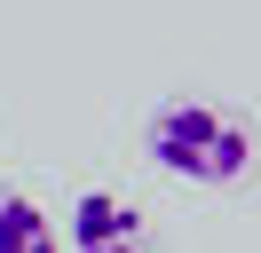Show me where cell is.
Wrapping results in <instances>:
<instances>
[{
	"label": "cell",
	"instance_id": "1",
	"mask_svg": "<svg viewBox=\"0 0 261 253\" xmlns=\"http://www.w3.org/2000/svg\"><path fill=\"white\" fill-rule=\"evenodd\" d=\"M143 158L174 182H198V190H222L253 166V135L245 119H229L222 103H198V95H174V103L150 111L143 127Z\"/></svg>",
	"mask_w": 261,
	"mask_h": 253
},
{
	"label": "cell",
	"instance_id": "2",
	"mask_svg": "<svg viewBox=\"0 0 261 253\" xmlns=\"http://www.w3.org/2000/svg\"><path fill=\"white\" fill-rule=\"evenodd\" d=\"M64 245L71 253H143V214L111 190H80L64 214Z\"/></svg>",
	"mask_w": 261,
	"mask_h": 253
},
{
	"label": "cell",
	"instance_id": "3",
	"mask_svg": "<svg viewBox=\"0 0 261 253\" xmlns=\"http://www.w3.org/2000/svg\"><path fill=\"white\" fill-rule=\"evenodd\" d=\"M0 253H64V237H56V221L40 214V198L0 190Z\"/></svg>",
	"mask_w": 261,
	"mask_h": 253
}]
</instances>
